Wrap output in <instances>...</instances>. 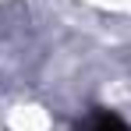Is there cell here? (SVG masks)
Returning a JSON list of instances; mask_svg holds the SVG:
<instances>
[{
	"label": "cell",
	"instance_id": "obj_1",
	"mask_svg": "<svg viewBox=\"0 0 131 131\" xmlns=\"http://www.w3.org/2000/svg\"><path fill=\"white\" fill-rule=\"evenodd\" d=\"M85 131H128V128H124V121H121V117H113V113H99Z\"/></svg>",
	"mask_w": 131,
	"mask_h": 131
}]
</instances>
